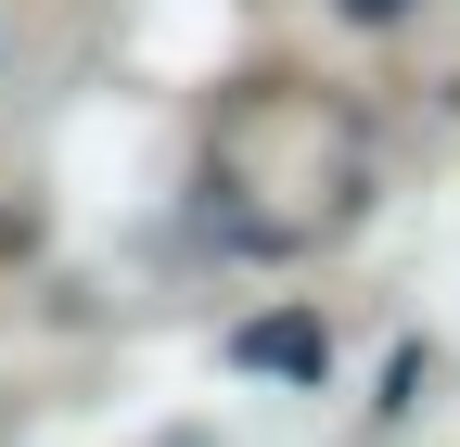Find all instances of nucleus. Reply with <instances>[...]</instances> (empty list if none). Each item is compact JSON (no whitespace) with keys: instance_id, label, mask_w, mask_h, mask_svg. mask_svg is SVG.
Returning <instances> with one entry per match:
<instances>
[{"instance_id":"2","label":"nucleus","mask_w":460,"mask_h":447,"mask_svg":"<svg viewBox=\"0 0 460 447\" xmlns=\"http://www.w3.org/2000/svg\"><path fill=\"white\" fill-rule=\"evenodd\" d=\"M332 13H345V26H396L410 0H332Z\"/></svg>"},{"instance_id":"1","label":"nucleus","mask_w":460,"mask_h":447,"mask_svg":"<svg viewBox=\"0 0 460 447\" xmlns=\"http://www.w3.org/2000/svg\"><path fill=\"white\" fill-rule=\"evenodd\" d=\"M243 358H256V371H320L332 346H320V320H256V332H243Z\"/></svg>"}]
</instances>
